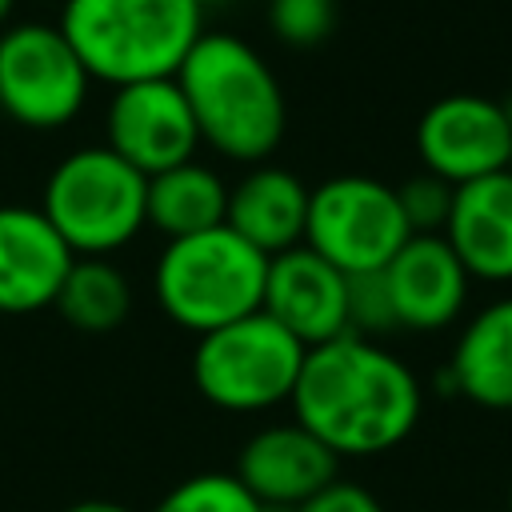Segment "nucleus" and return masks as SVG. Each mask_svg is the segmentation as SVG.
Masks as SVG:
<instances>
[{
    "mask_svg": "<svg viewBox=\"0 0 512 512\" xmlns=\"http://www.w3.org/2000/svg\"><path fill=\"white\" fill-rule=\"evenodd\" d=\"M288 408L340 460H368L400 448L416 432L424 388L396 352L344 332L304 352Z\"/></svg>",
    "mask_w": 512,
    "mask_h": 512,
    "instance_id": "nucleus-1",
    "label": "nucleus"
},
{
    "mask_svg": "<svg viewBox=\"0 0 512 512\" xmlns=\"http://www.w3.org/2000/svg\"><path fill=\"white\" fill-rule=\"evenodd\" d=\"M176 84L200 144L236 164H264L288 128V100L272 64L236 32H208L184 56Z\"/></svg>",
    "mask_w": 512,
    "mask_h": 512,
    "instance_id": "nucleus-2",
    "label": "nucleus"
},
{
    "mask_svg": "<svg viewBox=\"0 0 512 512\" xmlns=\"http://www.w3.org/2000/svg\"><path fill=\"white\" fill-rule=\"evenodd\" d=\"M56 24L88 76L120 88L180 72L204 36V0H64Z\"/></svg>",
    "mask_w": 512,
    "mask_h": 512,
    "instance_id": "nucleus-3",
    "label": "nucleus"
},
{
    "mask_svg": "<svg viewBox=\"0 0 512 512\" xmlns=\"http://www.w3.org/2000/svg\"><path fill=\"white\" fill-rule=\"evenodd\" d=\"M264 276L268 256L228 224H220L208 232L164 240L152 268V296L176 328L204 336L260 312Z\"/></svg>",
    "mask_w": 512,
    "mask_h": 512,
    "instance_id": "nucleus-4",
    "label": "nucleus"
},
{
    "mask_svg": "<svg viewBox=\"0 0 512 512\" xmlns=\"http://www.w3.org/2000/svg\"><path fill=\"white\" fill-rule=\"evenodd\" d=\"M40 212L76 256H116L148 228V176L108 144H84L48 172Z\"/></svg>",
    "mask_w": 512,
    "mask_h": 512,
    "instance_id": "nucleus-5",
    "label": "nucleus"
},
{
    "mask_svg": "<svg viewBox=\"0 0 512 512\" xmlns=\"http://www.w3.org/2000/svg\"><path fill=\"white\" fill-rule=\"evenodd\" d=\"M304 352L308 348L268 312H252L196 336L192 384L220 412H236V416L272 412L292 400V388L304 368Z\"/></svg>",
    "mask_w": 512,
    "mask_h": 512,
    "instance_id": "nucleus-6",
    "label": "nucleus"
},
{
    "mask_svg": "<svg viewBox=\"0 0 512 512\" xmlns=\"http://www.w3.org/2000/svg\"><path fill=\"white\" fill-rule=\"evenodd\" d=\"M92 92V76L60 24L20 20L0 28V112L32 132L72 124Z\"/></svg>",
    "mask_w": 512,
    "mask_h": 512,
    "instance_id": "nucleus-7",
    "label": "nucleus"
},
{
    "mask_svg": "<svg viewBox=\"0 0 512 512\" xmlns=\"http://www.w3.org/2000/svg\"><path fill=\"white\" fill-rule=\"evenodd\" d=\"M412 236L392 184L360 172L328 176L308 192L304 244L344 276L380 272Z\"/></svg>",
    "mask_w": 512,
    "mask_h": 512,
    "instance_id": "nucleus-8",
    "label": "nucleus"
},
{
    "mask_svg": "<svg viewBox=\"0 0 512 512\" xmlns=\"http://www.w3.org/2000/svg\"><path fill=\"white\" fill-rule=\"evenodd\" d=\"M416 156L424 172L448 184H468L504 172L512 156L508 104L476 92H452L432 100L416 120Z\"/></svg>",
    "mask_w": 512,
    "mask_h": 512,
    "instance_id": "nucleus-9",
    "label": "nucleus"
},
{
    "mask_svg": "<svg viewBox=\"0 0 512 512\" xmlns=\"http://www.w3.org/2000/svg\"><path fill=\"white\" fill-rule=\"evenodd\" d=\"M104 144L144 176L196 160L200 132L176 76L112 88L104 108Z\"/></svg>",
    "mask_w": 512,
    "mask_h": 512,
    "instance_id": "nucleus-10",
    "label": "nucleus"
},
{
    "mask_svg": "<svg viewBox=\"0 0 512 512\" xmlns=\"http://www.w3.org/2000/svg\"><path fill=\"white\" fill-rule=\"evenodd\" d=\"M232 472L268 512H288L340 480V456L300 420H276L244 440Z\"/></svg>",
    "mask_w": 512,
    "mask_h": 512,
    "instance_id": "nucleus-11",
    "label": "nucleus"
},
{
    "mask_svg": "<svg viewBox=\"0 0 512 512\" xmlns=\"http://www.w3.org/2000/svg\"><path fill=\"white\" fill-rule=\"evenodd\" d=\"M260 312L288 328L304 348L328 344L348 332V276L308 244L276 252L268 256Z\"/></svg>",
    "mask_w": 512,
    "mask_h": 512,
    "instance_id": "nucleus-12",
    "label": "nucleus"
},
{
    "mask_svg": "<svg viewBox=\"0 0 512 512\" xmlns=\"http://www.w3.org/2000/svg\"><path fill=\"white\" fill-rule=\"evenodd\" d=\"M380 272L404 332H444L468 308L472 276L440 232L408 236Z\"/></svg>",
    "mask_w": 512,
    "mask_h": 512,
    "instance_id": "nucleus-13",
    "label": "nucleus"
},
{
    "mask_svg": "<svg viewBox=\"0 0 512 512\" xmlns=\"http://www.w3.org/2000/svg\"><path fill=\"white\" fill-rule=\"evenodd\" d=\"M76 252L48 224L40 204H0V312L52 308Z\"/></svg>",
    "mask_w": 512,
    "mask_h": 512,
    "instance_id": "nucleus-14",
    "label": "nucleus"
},
{
    "mask_svg": "<svg viewBox=\"0 0 512 512\" xmlns=\"http://www.w3.org/2000/svg\"><path fill=\"white\" fill-rule=\"evenodd\" d=\"M472 280L512 284V172L456 184L452 212L440 232Z\"/></svg>",
    "mask_w": 512,
    "mask_h": 512,
    "instance_id": "nucleus-15",
    "label": "nucleus"
},
{
    "mask_svg": "<svg viewBox=\"0 0 512 512\" xmlns=\"http://www.w3.org/2000/svg\"><path fill=\"white\" fill-rule=\"evenodd\" d=\"M444 388L488 412H512V296L476 308L448 356Z\"/></svg>",
    "mask_w": 512,
    "mask_h": 512,
    "instance_id": "nucleus-16",
    "label": "nucleus"
},
{
    "mask_svg": "<svg viewBox=\"0 0 512 512\" xmlns=\"http://www.w3.org/2000/svg\"><path fill=\"white\" fill-rule=\"evenodd\" d=\"M308 184L280 168V164H252L232 188H228V216L224 224L244 236L264 256L288 252L304 244L308 224Z\"/></svg>",
    "mask_w": 512,
    "mask_h": 512,
    "instance_id": "nucleus-17",
    "label": "nucleus"
},
{
    "mask_svg": "<svg viewBox=\"0 0 512 512\" xmlns=\"http://www.w3.org/2000/svg\"><path fill=\"white\" fill-rule=\"evenodd\" d=\"M228 188L232 184L204 160L164 168L148 176V228L164 240L220 228L228 216Z\"/></svg>",
    "mask_w": 512,
    "mask_h": 512,
    "instance_id": "nucleus-18",
    "label": "nucleus"
},
{
    "mask_svg": "<svg viewBox=\"0 0 512 512\" xmlns=\"http://www.w3.org/2000/svg\"><path fill=\"white\" fill-rule=\"evenodd\" d=\"M52 308L76 332H116L132 312V280L112 256H76Z\"/></svg>",
    "mask_w": 512,
    "mask_h": 512,
    "instance_id": "nucleus-19",
    "label": "nucleus"
},
{
    "mask_svg": "<svg viewBox=\"0 0 512 512\" xmlns=\"http://www.w3.org/2000/svg\"><path fill=\"white\" fill-rule=\"evenodd\" d=\"M152 512H268L240 480L236 472H192L176 480Z\"/></svg>",
    "mask_w": 512,
    "mask_h": 512,
    "instance_id": "nucleus-20",
    "label": "nucleus"
},
{
    "mask_svg": "<svg viewBox=\"0 0 512 512\" xmlns=\"http://www.w3.org/2000/svg\"><path fill=\"white\" fill-rule=\"evenodd\" d=\"M268 24L280 44L316 48L320 40H328V32L336 24V4L332 0H272Z\"/></svg>",
    "mask_w": 512,
    "mask_h": 512,
    "instance_id": "nucleus-21",
    "label": "nucleus"
},
{
    "mask_svg": "<svg viewBox=\"0 0 512 512\" xmlns=\"http://www.w3.org/2000/svg\"><path fill=\"white\" fill-rule=\"evenodd\" d=\"M452 192L456 184L432 176V172H420L412 180H404L396 188L400 196V212L412 228V236H432V232H444L448 224V212H452Z\"/></svg>",
    "mask_w": 512,
    "mask_h": 512,
    "instance_id": "nucleus-22",
    "label": "nucleus"
},
{
    "mask_svg": "<svg viewBox=\"0 0 512 512\" xmlns=\"http://www.w3.org/2000/svg\"><path fill=\"white\" fill-rule=\"evenodd\" d=\"M348 332L368 336V340L396 332V312H392V296L384 288V272L348 276Z\"/></svg>",
    "mask_w": 512,
    "mask_h": 512,
    "instance_id": "nucleus-23",
    "label": "nucleus"
},
{
    "mask_svg": "<svg viewBox=\"0 0 512 512\" xmlns=\"http://www.w3.org/2000/svg\"><path fill=\"white\" fill-rule=\"evenodd\" d=\"M288 512H384V504L364 484L332 480L324 492H316L312 500H304V504H296Z\"/></svg>",
    "mask_w": 512,
    "mask_h": 512,
    "instance_id": "nucleus-24",
    "label": "nucleus"
},
{
    "mask_svg": "<svg viewBox=\"0 0 512 512\" xmlns=\"http://www.w3.org/2000/svg\"><path fill=\"white\" fill-rule=\"evenodd\" d=\"M64 512H132V508H124L116 500H80V504H68Z\"/></svg>",
    "mask_w": 512,
    "mask_h": 512,
    "instance_id": "nucleus-25",
    "label": "nucleus"
},
{
    "mask_svg": "<svg viewBox=\"0 0 512 512\" xmlns=\"http://www.w3.org/2000/svg\"><path fill=\"white\" fill-rule=\"evenodd\" d=\"M12 8H16V0H0V28L8 24V16H12Z\"/></svg>",
    "mask_w": 512,
    "mask_h": 512,
    "instance_id": "nucleus-26",
    "label": "nucleus"
},
{
    "mask_svg": "<svg viewBox=\"0 0 512 512\" xmlns=\"http://www.w3.org/2000/svg\"><path fill=\"white\" fill-rule=\"evenodd\" d=\"M40 4H64V0H40Z\"/></svg>",
    "mask_w": 512,
    "mask_h": 512,
    "instance_id": "nucleus-27",
    "label": "nucleus"
},
{
    "mask_svg": "<svg viewBox=\"0 0 512 512\" xmlns=\"http://www.w3.org/2000/svg\"><path fill=\"white\" fill-rule=\"evenodd\" d=\"M508 512H512V488H508Z\"/></svg>",
    "mask_w": 512,
    "mask_h": 512,
    "instance_id": "nucleus-28",
    "label": "nucleus"
},
{
    "mask_svg": "<svg viewBox=\"0 0 512 512\" xmlns=\"http://www.w3.org/2000/svg\"><path fill=\"white\" fill-rule=\"evenodd\" d=\"M508 112H512V104H508ZM508 172H512V156H508Z\"/></svg>",
    "mask_w": 512,
    "mask_h": 512,
    "instance_id": "nucleus-29",
    "label": "nucleus"
},
{
    "mask_svg": "<svg viewBox=\"0 0 512 512\" xmlns=\"http://www.w3.org/2000/svg\"><path fill=\"white\" fill-rule=\"evenodd\" d=\"M204 4H212V0H204Z\"/></svg>",
    "mask_w": 512,
    "mask_h": 512,
    "instance_id": "nucleus-30",
    "label": "nucleus"
},
{
    "mask_svg": "<svg viewBox=\"0 0 512 512\" xmlns=\"http://www.w3.org/2000/svg\"><path fill=\"white\" fill-rule=\"evenodd\" d=\"M332 4H336V0H332Z\"/></svg>",
    "mask_w": 512,
    "mask_h": 512,
    "instance_id": "nucleus-31",
    "label": "nucleus"
}]
</instances>
